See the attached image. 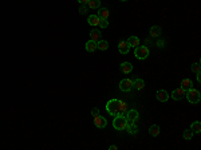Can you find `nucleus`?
<instances>
[{"mask_svg":"<svg viewBox=\"0 0 201 150\" xmlns=\"http://www.w3.org/2000/svg\"><path fill=\"white\" fill-rule=\"evenodd\" d=\"M106 111L113 117L119 115V99H110L106 103Z\"/></svg>","mask_w":201,"mask_h":150,"instance_id":"obj_1","label":"nucleus"},{"mask_svg":"<svg viewBox=\"0 0 201 150\" xmlns=\"http://www.w3.org/2000/svg\"><path fill=\"white\" fill-rule=\"evenodd\" d=\"M185 97H186V99H188L189 102H191L192 105H197L200 102L201 99V94H200V91L199 90H196V89H189V90H186L185 91Z\"/></svg>","mask_w":201,"mask_h":150,"instance_id":"obj_2","label":"nucleus"},{"mask_svg":"<svg viewBox=\"0 0 201 150\" xmlns=\"http://www.w3.org/2000/svg\"><path fill=\"white\" fill-rule=\"evenodd\" d=\"M126 126H127V119H126L125 115H117L114 118V121H113V127L118 131L125 130Z\"/></svg>","mask_w":201,"mask_h":150,"instance_id":"obj_3","label":"nucleus"},{"mask_svg":"<svg viewBox=\"0 0 201 150\" xmlns=\"http://www.w3.org/2000/svg\"><path fill=\"white\" fill-rule=\"evenodd\" d=\"M149 48L148 47H145V46H137L136 47V51H134V55H136L137 59H140V60H144L146 59V58L149 56Z\"/></svg>","mask_w":201,"mask_h":150,"instance_id":"obj_4","label":"nucleus"},{"mask_svg":"<svg viewBox=\"0 0 201 150\" xmlns=\"http://www.w3.org/2000/svg\"><path fill=\"white\" fill-rule=\"evenodd\" d=\"M119 90L123 91V93H129V91L133 90V80L126 78V79H122L119 82Z\"/></svg>","mask_w":201,"mask_h":150,"instance_id":"obj_5","label":"nucleus"},{"mask_svg":"<svg viewBox=\"0 0 201 150\" xmlns=\"http://www.w3.org/2000/svg\"><path fill=\"white\" fill-rule=\"evenodd\" d=\"M140 118V113H138L136 109H131V110L126 111V119L127 122H136V121Z\"/></svg>","mask_w":201,"mask_h":150,"instance_id":"obj_6","label":"nucleus"},{"mask_svg":"<svg viewBox=\"0 0 201 150\" xmlns=\"http://www.w3.org/2000/svg\"><path fill=\"white\" fill-rule=\"evenodd\" d=\"M94 125H95L98 129H105V127L107 126V121L102 115H95L94 117Z\"/></svg>","mask_w":201,"mask_h":150,"instance_id":"obj_7","label":"nucleus"},{"mask_svg":"<svg viewBox=\"0 0 201 150\" xmlns=\"http://www.w3.org/2000/svg\"><path fill=\"white\" fill-rule=\"evenodd\" d=\"M182 97H185V90H182L181 87H178V89H174L173 91H172V99L181 101Z\"/></svg>","mask_w":201,"mask_h":150,"instance_id":"obj_8","label":"nucleus"},{"mask_svg":"<svg viewBox=\"0 0 201 150\" xmlns=\"http://www.w3.org/2000/svg\"><path fill=\"white\" fill-rule=\"evenodd\" d=\"M118 51L122 55H126V54H129V51H130V46H129V43L126 42V40H122V42H119V44H118Z\"/></svg>","mask_w":201,"mask_h":150,"instance_id":"obj_9","label":"nucleus"},{"mask_svg":"<svg viewBox=\"0 0 201 150\" xmlns=\"http://www.w3.org/2000/svg\"><path fill=\"white\" fill-rule=\"evenodd\" d=\"M121 71H122L123 74H130V72L133 71V64H131L130 62H122V63H121Z\"/></svg>","mask_w":201,"mask_h":150,"instance_id":"obj_10","label":"nucleus"},{"mask_svg":"<svg viewBox=\"0 0 201 150\" xmlns=\"http://www.w3.org/2000/svg\"><path fill=\"white\" fill-rule=\"evenodd\" d=\"M156 97L160 102H166L168 99H169V94H168L165 90H158L156 93Z\"/></svg>","mask_w":201,"mask_h":150,"instance_id":"obj_11","label":"nucleus"},{"mask_svg":"<svg viewBox=\"0 0 201 150\" xmlns=\"http://www.w3.org/2000/svg\"><path fill=\"white\" fill-rule=\"evenodd\" d=\"M144 87H145V82H144V79H141V78H136L133 80V89H136L138 91H141V90H144Z\"/></svg>","mask_w":201,"mask_h":150,"instance_id":"obj_12","label":"nucleus"},{"mask_svg":"<svg viewBox=\"0 0 201 150\" xmlns=\"http://www.w3.org/2000/svg\"><path fill=\"white\" fill-rule=\"evenodd\" d=\"M89 35H90V39H91V40H94V42H99V40L102 39V34H101V31H98L97 28L91 30Z\"/></svg>","mask_w":201,"mask_h":150,"instance_id":"obj_13","label":"nucleus"},{"mask_svg":"<svg viewBox=\"0 0 201 150\" xmlns=\"http://www.w3.org/2000/svg\"><path fill=\"white\" fill-rule=\"evenodd\" d=\"M125 130H127V133H129V134H133V135L138 133V127H137V125H136V122H127V126H126Z\"/></svg>","mask_w":201,"mask_h":150,"instance_id":"obj_14","label":"nucleus"},{"mask_svg":"<svg viewBox=\"0 0 201 150\" xmlns=\"http://www.w3.org/2000/svg\"><path fill=\"white\" fill-rule=\"evenodd\" d=\"M193 87V82L191 79H188V78H185V79H182L181 80V89L182 90H189V89H192Z\"/></svg>","mask_w":201,"mask_h":150,"instance_id":"obj_15","label":"nucleus"},{"mask_svg":"<svg viewBox=\"0 0 201 150\" xmlns=\"http://www.w3.org/2000/svg\"><path fill=\"white\" fill-rule=\"evenodd\" d=\"M87 23H89L90 25H93V27H97V25L99 24V17H98L97 15H90L89 17H87Z\"/></svg>","mask_w":201,"mask_h":150,"instance_id":"obj_16","label":"nucleus"},{"mask_svg":"<svg viewBox=\"0 0 201 150\" xmlns=\"http://www.w3.org/2000/svg\"><path fill=\"white\" fill-rule=\"evenodd\" d=\"M109 15H110V12H109V10L107 8H98V17H101V19H107Z\"/></svg>","mask_w":201,"mask_h":150,"instance_id":"obj_17","label":"nucleus"},{"mask_svg":"<svg viewBox=\"0 0 201 150\" xmlns=\"http://www.w3.org/2000/svg\"><path fill=\"white\" fill-rule=\"evenodd\" d=\"M86 51H89V52H94V51H97V42H94V40H89V42L86 43Z\"/></svg>","mask_w":201,"mask_h":150,"instance_id":"obj_18","label":"nucleus"},{"mask_svg":"<svg viewBox=\"0 0 201 150\" xmlns=\"http://www.w3.org/2000/svg\"><path fill=\"white\" fill-rule=\"evenodd\" d=\"M87 7L91 8V10L101 8V0H89V3H87Z\"/></svg>","mask_w":201,"mask_h":150,"instance_id":"obj_19","label":"nucleus"},{"mask_svg":"<svg viewBox=\"0 0 201 150\" xmlns=\"http://www.w3.org/2000/svg\"><path fill=\"white\" fill-rule=\"evenodd\" d=\"M126 42L129 43L130 47H134V48H136L137 46H140V39H138L137 36H130V38L126 40Z\"/></svg>","mask_w":201,"mask_h":150,"instance_id":"obj_20","label":"nucleus"},{"mask_svg":"<svg viewBox=\"0 0 201 150\" xmlns=\"http://www.w3.org/2000/svg\"><path fill=\"white\" fill-rule=\"evenodd\" d=\"M191 130L193 131V134H200V131H201V123L199 122V121L193 122L192 125H191Z\"/></svg>","mask_w":201,"mask_h":150,"instance_id":"obj_21","label":"nucleus"},{"mask_svg":"<svg viewBox=\"0 0 201 150\" xmlns=\"http://www.w3.org/2000/svg\"><path fill=\"white\" fill-rule=\"evenodd\" d=\"M97 48L98 50H102V51H106L109 48V43L107 40H99V42H97Z\"/></svg>","mask_w":201,"mask_h":150,"instance_id":"obj_22","label":"nucleus"},{"mask_svg":"<svg viewBox=\"0 0 201 150\" xmlns=\"http://www.w3.org/2000/svg\"><path fill=\"white\" fill-rule=\"evenodd\" d=\"M161 27H158V25H153V27L150 28V36H153V38H157V36L161 35Z\"/></svg>","mask_w":201,"mask_h":150,"instance_id":"obj_23","label":"nucleus"},{"mask_svg":"<svg viewBox=\"0 0 201 150\" xmlns=\"http://www.w3.org/2000/svg\"><path fill=\"white\" fill-rule=\"evenodd\" d=\"M129 110V107H127V103L126 102H123V101H121L119 99V115H123V114H126V111Z\"/></svg>","mask_w":201,"mask_h":150,"instance_id":"obj_24","label":"nucleus"},{"mask_svg":"<svg viewBox=\"0 0 201 150\" xmlns=\"http://www.w3.org/2000/svg\"><path fill=\"white\" fill-rule=\"evenodd\" d=\"M149 134H150L152 137H157V135L160 134V126L158 125H152L150 129H149Z\"/></svg>","mask_w":201,"mask_h":150,"instance_id":"obj_25","label":"nucleus"},{"mask_svg":"<svg viewBox=\"0 0 201 150\" xmlns=\"http://www.w3.org/2000/svg\"><path fill=\"white\" fill-rule=\"evenodd\" d=\"M182 137H184V140H186V141H191L193 138V131L191 129H186L184 133H182Z\"/></svg>","mask_w":201,"mask_h":150,"instance_id":"obj_26","label":"nucleus"},{"mask_svg":"<svg viewBox=\"0 0 201 150\" xmlns=\"http://www.w3.org/2000/svg\"><path fill=\"white\" fill-rule=\"evenodd\" d=\"M98 25H99L101 28H107V27H109V21H107V19H101V17H99V24H98Z\"/></svg>","mask_w":201,"mask_h":150,"instance_id":"obj_27","label":"nucleus"},{"mask_svg":"<svg viewBox=\"0 0 201 150\" xmlns=\"http://www.w3.org/2000/svg\"><path fill=\"white\" fill-rule=\"evenodd\" d=\"M87 10H89L87 4H80V7H79V13H80V15H85V13L87 12Z\"/></svg>","mask_w":201,"mask_h":150,"instance_id":"obj_28","label":"nucleus"},{"mask_svg":"<svg viewBox=\"0 0 201 150\" xmlns=\"http://www.w3.org/2000/svg\"><path fill=\"white\" fill-rule=\"evenodd\" d=\"M191 70L193 71V72H200V63H193L192 66H191Z\"/></svg>","mask_w":201,"mask_h":150,"instance_id":"obj_29","label":"nucleus"},{"mask_svg":"<svg viewBox=\"0 0 201 150\" xmlns=\"http://www.w3.org/2000/svg\"><path fill=\"white\" fill-rule=\"evenodd\" d=\"M91 114H93V117L99 115V109H98V107H94L93 110H91Z\"/></svg>","mask_w":201,"mask_h":150,"instance_id":"obj_30","label":"nucleus"},{"mask_svg":"<svg viewBox=\"0 0 201 150\" xmlns=\"http://www.w3.org/2000/svg\"><path fill=\"white\" fill-rule=\"evenodd\" d=\"M164 43H165L164 40H158V42H157V47H164V46H165Z\"/></svg>","mask_w":201,"mask_h":150,"instance_id":"obj_31","label":"nucleus"},{"mask_svg":"<svg viewBox=\"0 0 201 150\" xmlns=\"http://www.w3.org/2000/svg\"><path fill=\"white\" fill-rule=\"evenodd\" d=\"M78 2L80 3V4H87V3H89V0H78Z\"/></svg>","mask_w":201,"mask_h":150,"instance_id":"obj_32","label":"nucleus"},{"mask_svg":"<svg viewBox=\"0 0 201 150\" xmlns=\"http://www.w3.org/2000/svg\"><path fill=\"white\" fill-rule=\"evenodd\" d=\"M110 150H117V146L115 145H111L110 146Z\"/></svg>","mask_w":201,"mask_h":150,"instance_id":"obj_33","label":"nucleus"},{"mask_svg":"<svg viewBox=\"0 0 201 150\" xmlns=\"http://www.w3.org/2000/svg\"><path fill=\"white\" fill-rule=\"evenodd\" d=\"M121 2H127V0H121Z\"/></svg>","mask_w":201,"mask_h":150,"instance_id":"obj_34","label":"nucleus"}]
</instances>
